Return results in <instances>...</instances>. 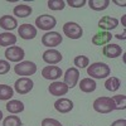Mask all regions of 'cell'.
Here are the masks:
<instances>
[{"label":"cell","mask_w":126,"mask_h":126,"mask_svg":"<svg viewBox=\"0 0 126 126\" xmlns=\"http://www.w3.org/2000/svg\"><path fill=\"white\" fill-rule=\"evenodd\" d=\"M113 35L110 33V32H105V30H100L98 33H96L92 37V44L93 46H105L109 44L111 42V38Z\"/></svg>","instance_id":"14"},{"label":"cell","mask_w":126,"mask_h":126,"mask_svg":"<svg viewBox=\"0 0 126 126\" xmlns=\"http://www.w3.org/2000/svg\"><path fill=\"white\" fill-rule=\"evenodd\" d=\"M86 0H68L66 4H68L72 8H82L83 5H86Z\"/></svg>","instance_id":"32"},{"label":"cell","mask_w":126,"mask_h":126,"mask_svg":"<svg viewBox=\"0 0 126 126\" xmlns=\"http://www.w3.org/2000/svg\"><path fill=\"white\" fill-rule=\"evenodd\" d=\"M9 71H10V63L8 61L0 59V76H1V75H6Z\"/></svg>","instance_id":"30"},{"label":"cell","mask_w":126,"mask_h":126,"mask_svg":"<svg viewBox=\"0 0 126 126\" xmlns=\"http://www.w3.org/2000/svg\"><path fill=\"white\" fill-rule=\"evenodd\" d=\"M73 63H75L76 68H86L90 66V59L86 56H77L75 59H73Z\"/></svg>","instance_id":"27"},{"label":"cell","mask_w":126,"mask_h":126,"mask_svg":"<svg viewBox=\"0 0 126 126\" xmlns=\"http://www.w3.org/2000/svg\"><path fill=\"white\" fill-rule=\"evenodd\" d=\"M5 107L9 111V113H20L24 111V103L19 100H10Z\"/></svg>","instance_id":"21"},{"label":"cell","mask_w":126,"mask_h":126,"mask_svg":"<svg viewBox=\"0 0 126 126\" xmlns=\"http://www.w3.org/2000/svg\"><path fill=\"white\" fill-rule=\"evenodd\" d=\"M87 75L91 76V78H106L111 75V68L103 62H94L87 67Z\"/></svg>","instance_id":"1"},{"label":"cell","mask_w":126,"mask_h":126,"mask_svg":"<svg viewBox=\"0 0 126 126\" xmlns=\"http://www.w3.org/2000/svg\"><path fill=\"white\" fill-rule=\"evenodd\" d=\"M102 53H103L105 57H107V58H116V57L121 56L122 49H121V47L119 44H111V43H109V44H106L103 47Z\"/></svg>","instance_id":"17"},{"label":"cell","mask_w":126,"mask_h":126,"mask_svg":"<svg viewBox=\"0 0 126 126\" xmlns=\"http://www.w3.org/2000/svg\"><path fill=\"white\" fill-rule=\"evenodd\" d=\"M42 126H63V125L56 119H44L42 121Z\"/></svg>","instance_id":"31"},{"label":"cell","mask_w":126,"mask_h":126,"mask_svg":"<svg viewBox=\"0 0 126 126\" xmlns=\"http://www.w3.org/2000/svg\"><path fill=\"white\" fill-rule=\"evenodd\" d=\"M63 33L71 39H79L83 34V29L79 24L75 22H68L63 25Z\"/></svg>","instance_id":"5"},{"label":"cell","mask_w":126,"mask_h":126,"mask_svg":"<svg viewBox=\"0 0 126 126\" xmlns=\"http://www.w3.org/2000/svg\"><path fill=\"white\" fill-rule=\"evenodd\" d=\"M33 86H34L33 81H32L30 78H28V77H22V78L16 79L15 83H14V88L19 94L29 93L32 90H33Z\"/></svg>","instance_id":"8"},{"label":"cell","mask_w":126,"mask_h":126,"mask_svg":"<svg viewBox=\"0 0 126 126\" xmlns=\"http://www.w3.org/2000/svg\"><path fill=\"white\" fill-rule=\"evenodd\" d=\"M113 3H115V4H117V5H120V6H125V4H126L125 1L121 3V1H117V0H113Z\"/></svg>","instance_id":"34"},{"label":"cell","mask_w":126,"mask_h":126,"mask_svg":"<svg viewBox=\"0 0 126 126\" xmlns=\"http://www.w3.org/2000/svg\"><path fill=\"white\" fill-rule=\"evenodd\" d=\"M62 40H63V37L57 32H47L42 37V44L48 48H53V47L59 46L62 43Z\"/></svg>","instance_id":"7"},{"label":"cell","mask_w":126,"mask_h":126,"mask_svg":"<svg viewBox=\"0 0 126 126\" xmlns=\"http://www.w3.org/2000/svg\"><path fill=\"white\" fill-rule=\"evenodd\" d=\"M109 5L110 0H90L88 1V6L94 12H101V10L107 9Z\"/></svg>","instance_id":"23"},{"label":"cell","mask_w":126,"mask_h":126,"mask_svg":"<svg viewBox=\"0 0 126 126\" xmlns=\"http://www.w3.org/2000/svg\"><path fill=\"white\" fill-rule=\"evenodd\" d=\"M116 38L117 39H125V32H124L122 34H116Z\"/></svg>","instance_id":"35"},{"label":"cell","mask_w":126,"mask_h":126,"mask_svg":"<svg viewBox=\"0 0 126 126\" xmlns=\"http://www.w3.org/2000/svg\"><path fill=\"white\" fill-rule=\"evenodd\" d=\"M93 110L100 113H109L115 110V105L111 97L101 96L93 101Z\"/></svg>","instance_id":"2"},{"label":"cell","mask_w":126,"mask_h":126,"mask_svg":"<svg viewBox=\"0 0 126 126\" xmlns=\"http://www.w3.org/2000/svg\"><path fill=\"white\" fill-rule=\"evenodd\" d=\"M16 43V37L13 33H0V47H12Z\"/></svg>","instance_id":"22"},{"label":"cell","mask_w":126,"mask_h":126,"mask_svg":"<svg viewBox=\"0 0 126 126\" xmlns=\"http://www.w3.org/2000/svg\"><path fill=\"white\" fill-rule=\"evenodd\" d=\"M14 94V90L8 85H0V100L6 101L10 100Z\"/></svg>","instance_id":"25"},{"label":"cell","mask_w":126,"mask_h":126,"mask_svg":"<svg viewBox=\"0 0 126 126\" xmlns=\"http://www.w3.org/2000/svg\"><path fill=\"white\" fill-rule=\"evenodd\" d=\"M47 5L50 10H62L66 6V1H63V0H48Z\"/></svg>","instance_id":"29"},{"label":"cell","mask_w":126,"mask_h":126,"mask_svg":"<svg viewBox=\"0 0 126 126\" xmlns=\"http://www.w3.org/2000/svg\"><path fill=\"white\" fill-rule=\"evenodd\" d=\"M121 86V82L117 77H109L105 82V87H106L107 91H111V92H115L117 91Z\"/></svg>","instance_id":"24"},{"label":"cell","mask_w":126,"mask_h":126,"mask_svg":"<svg viewBox=\"0 0 126 126\" xmlns=\"http://www.w3.org/2000/svg\"><path fill=\"white\" fill-rule=\"evenodd\" d=\"M18 34L25 40L34 39L37 35V28L32 24H20V27L18 28Z\"/></svg>","instance_id":"10"},{"label":"cell","mask_w":126,"mask_h":126,"mask_svg":"<svg viewBox=\"0 0 126 126\" xmlns=\"http://www.w3.org/2000/svg\"><path fill=\"white\" fill-rule=\"evenodd\" d=\"M115 105V110H125L126 109V97L125 94H117L111 97Z\"/></svg>","instance_id":"26"},{"label":"cell","mask_w":126,"mask_h":126,"mask_svg":"<svg viewBox=\"0 0 126 126\" xmlns=\"http://www.w3.org/2000/svg\"><path fill=\"white\" fill-rule=\"evenodd\" d=\"M1 119H3V112L0 111V120H1Z\"/></svg>","instance_id":"36"},{"label":"cell","mask_w":126,"mask_h":126,"mask_svg":"<svg viewBox=\"0 0 126 126\" xmlns=\"http://www.w3.org/2000/svg\"><path fill=\"white\" fill-rule=\"evenodd\" d=\"M79 79V71L76 67H71L64 73V83L68 86V88H73L77 86Z\"/></svg>","instance_id":"9"},{"label":"cell","mask_w":126,"mask_h":126,"mask_svg":"<svg viewBox=\"0 0 126 126\" xmlns=\"http://www.w3.org/2000/svg\"><path fill=\"white\" fill-rule=\"evenodd\" d=\"M33 9H32L30 5H27V4H19V5H15V8L13 9V13L14 15H16L18 18H27L32 14Z\"/></svg>","instance_id":"19"},{"label":"cell","mask_w":126,"mask_h":126,"mask_svg":"<svg viewBox=\"0 0 126 126\" xmlns=\"http://www.w3.org/2000/svg\"><path fill=\"white\" fill-rule=\"evenodd\" d=\"M111 126H126V120L122 119V120H116L111 124Z\"/></svg>","instance_id":"33"},{"label":"cell","mask_w":126,"mask_h":126,"mask_svg":"<svg viewBox=\"0 0 126 126\" xmlns=\"http://www.w3.org/2000/svg\"><path fill=\"white\" fill-rule=\"evenodd\" d=\"M119 25V20L116 18H111V16H102L100 20H98V28L101 30H111V29H115Z\"/></svg>","instance_id":"16"},{"label":"cell","mask_w":126,"mask_h":126,"mask_svg":"<svg viewBox=\"0 0 126 126\" xmlns=\"http://www.w3.org/2000/svg\"><path fill=\"white\" fill-rule=\"evenodd\" d=\"M96 87H97L96 82H94L92 78H88V77L81 79V82H79V90H81L82 92H85V93H91V92H93L94 90H96Z\"/></svg>","instance_id":"20"},{"label":"cell","mask_w":126,"mask_h":126,"mask_svg":"<svg viewBox=\"0 0 126 126\" xmlns=\"http://www.w3.org/2000/svg\"><path fill=\"white\" fill-rule=\"evenodd\" d=\"M68 86L64 82L61 81H54L53 83H50V86L48 87V91L52 96H64V94L68 92Z\"/></svg>","instance_id":"13"},{"label":"cell","mask_w":126,"mask_h":126,"mask_svg":"<svg viewBox=\"0 0 126 126\" xmlns=\"http://www.w3.org/2000/svg\"><path fill=\"white\" fill-rule=\"evenodd\" d=\"M14 72L18 76H32L37 72V64L30 61H22L14 66Z\"/></svg>","instance_id":"3"},{"label":"cell","mask_w":126,"mask_h":126,"mask_svg":"<svg viewBox=\"0 0 126 126\" xmlns=\"http://www.w3.org/2000/svg\"><path fill=\"white\" fill-rule=\"evenodd\" d=\"M23 122L19 116H8L3 120V126H22Z\"/></svg>","instance_id":"28"},{"label":"cell","mask_w":126,"mask_h":126,"mask_svg":"<svg viewBox=\"0 0 126 126\" xmlns=\"http://www.w3.org/2000/svg\"><path fill=\"white\" fill-rule=\"evenodd\" d=\"M25 57V52L23 48H20L18 46H12V47H8L5 50V58L9 62H15L19 63L22 62Z\"/></svg>","instance_id":"4"},{"label":"cell","mask_w":126,"mask_h":126,"mask_svg":"<svg viewBox=\"0 0 126 126\" xmlns=\"http://www.w3.org/2000/svg\"><path fill=\"white\" fill-rule=\"evenodd\" d=\"M54 109L61 113H67L73 110V102L69 98H64V97L58 98L54 102Z\"/></svg>","instance_id":"15"},{"label":"cell","mask_w":126,"mask_h":126,"mask_svg":"<svg viewBox=\"0 0 126 126\" xmlns=\"http://www.w3.org/2000/svg\"><path fill=\"white\" fill-rule=\"evenodd\" d=\"M0 27L5 30H13L18 27V22L12 15H3L0 18Z\"/></svg>","instance_id":"18"},{"label":"cell","mask_w":126,"mask_h":126,"mask_svg":"<svg viewBox=\"0 0 126 126\" xmlns=\"http://www.w3.org/2000/svg\"><path fill=\"white\" fill-rule=\"evenodd\" d=\"M62 75H63L62 69L59 67H57V66H46L43 69H42V76H43L46 79L56 81Z\"/></svg>","instance_id":"12"},{"label":"cell","mask_w":126,"mask_h":126,"mask_svg":"<svg viewBox=\"0 0 126 126\" xmlns=\"http://www.w3.org/2000/svg\"><path fill=\"white\" fill-rule=\"evenodd\" d=\"M57 24V20L53 15H48V14H43L39 15L35 19V25L40 29V30H50L53 29Z\"/></svg>","instance_id":"6"},{"label":"cell","mask_w":126,"mask_h":126,"mask_svg":"<svg viewBox=\"0 0 126 126\" xmlns=\"http://www.w3.org/2000/svg\"><path fill=\"white\" fill-rule=\"evenodd\" d=\"M42 58H43V61L46 63H48V64L54 66V64H57V63H59L62 61L63 56L61 54V52H58L57 49H48V50H46L43 53Z\"/></svg>","instance_id":"11"}]
</instances>
